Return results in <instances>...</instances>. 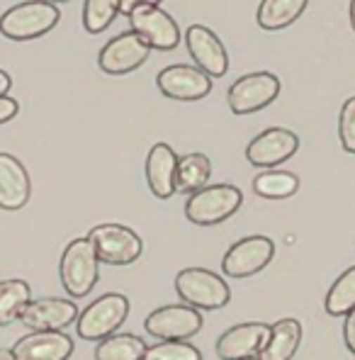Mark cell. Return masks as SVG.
<instances>
[{
	"label": "cell",
	"instance_id": "6da1fadb",
	"mask_svg": "<svg viewBox=\"0 0 355 360\" xmlns=\"http://www.w3.org/2000/svg\"><path fill=\"white\" fill-rule=\"evenodd\" d=\"M59 278L61 285L66 290V295H71L73 300H81L90 295V290L98 285L100 280V258L95 251L93 241L88 236L83 239H73L66 246L59 263Z\"/></svg>",
	"mask_w": 355,
	"mask_h": 360
},
{
	"label": "cell",
	"instance_id": "7a4b0ae2",
	"mask_svg": "<svg viewBox=\"0 0 355 360\" xmlns=\"http://www.w3.org/2000/svg\"><path fill=\"white\" fill-rule=\"evenodd\" d=\"M176 292L188 307L214 311L229 304L231 290L224 278L207 268H185L176 275Z\"/></svg>",
	"mask_w": 355,
	"mask_h": 360
},
{
	"label": "cell",
	"instance_id": "3957f363",
	"mask_svg": "<svg viewBox=\"0 0 355 360\" xmlns=\"http://www.w3.org/2000/svg\"><path fill=\"white\" fill-rule=\"evenodd\" d=\"M61 10L54 3H20L0 18V34L13 41H30L44 37L59 25Z\"/></svg>",
	"mask_w": 355,
	"mask_h": 360
},
{
	"label": "cell",
	"instance_id": "277c9868",
	"mask_svg": "<svg viewBox=\"0 0 355 360\" xmlns=\"http://www.w3.org/2000/svg\"><path fill=\"white\" fill-rule=\"evenodd\" d=\"M241 202H243V193L236 185L229 183L207 185V188L198 190V193L188 198V202H185V217L193 224L212 226L229 219L231 214H236Z\"/></svg>",
	"mask_w": 355,
	"mask_h": 360
},
{
	"label": "cell",
	"instance_id": "5b68a950",
	"mask_svg": "<svg viewBox=\"0 0 355 360\" xmlns=\"http://www.w3.org/2000/svg\"><path fill=\"white\" fill-rule=\"evenodd\" d=\"M129 314V300L120 292H108L90 302L76 321V331L86 341H105L124 324Z\"/></svg>",
	"mask_w": 355,
	"mask_h": 360
},
{
	"label": "cell",
	"instance_id": "8992f818",
	"mask_svg": "<svg viewBox=\"0 0 355 360\" xmlns=\"http://www.w3.org/2000/svg\"><path fill=\"white\" fill-rule=\"evenodd\" d=\"M98 258L110 266H129L141 256V236L124 224H98L88 231Z\"/></svg>",
	"mask_w": 355,
	"mask_h": 360
},
{
	"label": "cell",
	"instance_id": "52a82bcc",
	"mask_svg": "<svg viewBox=\"0 0 355 360\" xmlns=\"http://www.w3.org/2000/svg\"><path fill=\"white\" fill-rule=\"evenodd\" d=\"M131 32L141 37L151 49L171 51L180 44L178 22L158 3H136L134 13L129 15Z\"/></svg>",
	"mask_w": 355,
	"mask_h": 360
},
{
	"label": "cell",
	"instance_id": "ba28073f",
	"mask_svg": "<svg viewBox=\"0 0 355 360\" xmlns=\"http://www.w3.org/2000/svg\"><path fill=\"white\" fill-rule=\"evenodd\" d=\"M280 95V78L270 71L246 73L238 81L231 83L229 93V108L234 115H251L258 110L268 108Z\"/></svg>",
	"mask_w": 355,
	"mask_h": 360
},
{
	"label": "cell",
	"instance_id": "9c48e42d",
	"mask_svg": "<svg viewBox=\"0 0 355 360\" xmlns=\"http://www.w3.org/2000/svg\"><path fill=\"white\" fill-rule=\"evenodd\" d=\"M275 256V243L270 236L253 234L243 236L221 258V270L229 278H251V275L261 273L263 268L270 266Z\"/></svg>",
	"mask_w": 355,
	"mask_h": 360
},
{
	"label": "cell",
	"instance_id": "30bf717a",
	"mask_svg": "<svg viewBox=\"0 0 355 360\" xmlns=\"http://www.w3.org/2000/svg\"><path fill=\"white\" fill-rule=\"evenodd\" d=\"M151 54V46L141 39L136 32H122V34L112 37L108 44L100 49L98 66L110 76H127V73L136 71L144 66Z\"/></svg>",
	"mask_w": 355,
	"mask_h": 360
},
{
	"label": "cell",
	"instance_id": "8fae6325",
	"mask_svg": "<svg viewBox=\"0 0 355 360\" xmlns=\"http://www.w3.org/2000/svg\"><path fill=\"white\" fill-rule=\"evenodd\" d=\"M146 333L161 338V341H185L202 329V314L200 309L188 304H166L153 309L144 321Z\"/></svg>",
	"mask_w": 355,
	"mask_h": 360
},
{
	"label": "cell",
	"instance_id": "7c38bea8",
	"mask_svg": "<svg viewBox=\"0 0 355 360\" xmlns=\"http://www.w3.org/2000/svg\"><path fill=\"white\" fill-rule=\"evenodd\" d=\"M156 86L166 98L180 100V103H195L202 100L212 93L214 81L205 71L190 63H176V66H166L156 76Z\"/></svg>",
	"mask_w": 355,
	"mask_h": 360
},
{
	"label": "cell",
	"instance_id": "4fadbf2b",
	"mask_svg": "<svg viewBox=\"0 0 355 360\" xmlns=\"http://www.w3.org/2000/svg\"><path fill=\"white\" fill-rule=\"evenodd\" d=\"M297 149H299V136L292 129L270 127V129L261 131L256 139H251V144L246 146V158L251 166L273 171L275 166L292 158Z\"/></svg>",
	"mask_w": 355,
	"mask_h": 360
},
{
	"label": "cell",
	"instance_id": "5bb4252c",
	"mask_svg": "<svg viewBox=\"0 0 355 360\" xmlns=\"http://www.w3.org/2000/svg\"><path fill=\"white\" fill-rule=\"evenodd\" d=\"M270 326L263 321H246L226 329L217 341V356L221 360H253L261 358L268 346Z\"/></svg>",
	"mask_w": 355,
	"mask_h": 360
},
{
	"label": "cell",
	"instance_id": "9a60e30c",
	"mask_svg": "<svg viewBox=\"0 0 355 360\" xmlns=\"http://www.w3.org/2000/svg\"><path fill=\"white\" fill-rule=\"evenodd\" d=\"M185 44L198 63L200 71H205L209 78H221L229 71V54H226L221 39L205 25H190L185 30Z\"/></svg>",
	"mask_w": 355,
	"mask_h": 360
},
{
	"label": "cell",
	"instance_id": "2e32d148",
	"mask_svg": "<svg viewBox=\"0 0 355 360\" xmlns=\"http://www.w3.org/2000/svg\"><path fill=\"white\" fill-rule=\"evenodd\" d=\"M78 316H81V311H78L73 300L41 297V300H32L25 307L20 321L32 331H63L66 326L76 324Z\"/></svg>",
	"mask_w": 355,
	"mask_h": 360
},
{
	"label": "cell",
	"instance_id": "e0dca14e",
	"mask_svg": "<svg viewBox=\"0 0 355 360\" xmlns=\"http://www.w3.org/2000/svg\"><path fill=\"white\" fill-rule=\"evenodd\" d=\"M10 351L15 360H68L73 341L61 331H34L15 341Z\"/></svg>",
	"mask_w": 355,
	"mask_h": 360
},
{
	"label": "cell",
	"instance_id": "ac0fdd59",
	"mask_svg": "<svg viewBox=\"0 0 355 360\" xmlns=\"http://www.w3.org/2000/svg\"><path fill=\"white\" fill-rule=\"evenodd\" d=\"M32 180L27 168L13 153L0 151V207L3 210H22L30 202Z\"/></svg>",
	"mask_w": 355,
	"mask_h": 360
},
{
	"label": "cell",
	"instance_id": "d6986e66",
	"mask_svg": "<svg viewBox=\"0 0 355 360\" xmlns=\"http://www.w3.org/2000/svg\"><path fill=\"white\" fill-rule=\"evenodd\" d=\"M176 173H178L176 151L166 141L153 144L146 156V183L151 188L153 198L168 200L176 193Z\"/></svg>",
	"mask_w": 355,
	"mask_h": 360
},
{
	"label": "cell",
	"instance_id": "ffe728a7",
	"mask_svg": "<svg viewBox=\"0 0 355 360\" xmlns=\"http://www.w3.org/2000/svg\"><path fill=\"white\" fill-rule=\"evenodd\" d=\"M302 343V324L292 316L280 319L270 326L268 346L263 348L261 360H292Z\"/></svg>",
	"mask_w": 355,
	"mask_h": 360
},
{
	"label": "cell",
	"instance_id": "44dd1931",
	"mask_svg": "<svg viewBox=\"0 0 355 360\" xmlns=\"http://www.w3.org/2000/svg\"><path fill=\"white\" fill-rule=\"evenodd\" d=\"M209 176H212V161L205 153L193 151L188 156H180L178 173H176V193L195 195L198 190L207 188Z\"/></svg>",
	"mask_w": 355,
	"mask_h": 360
},
{
	"label": "cell",
	"instance_id": "7402d4cb",
	"mask_svg": "<svg viewBox=\"0 0 355 360\" xmlns=\"http://www.w3.org/2000/svg\"><path fill=\"white\" fill-rule=\"evenodd\" d=\"M306 10V0H263L258 5V25L268 32L285 30L299 20V15Z\"/></svg>",
	"mask_w": 355,
	"mask_h": 360
},
{
	"label": "cell",
	"instance_id": "603a6c76",
	"mask_svg": "<svg viewBox=\"0 0 355 360\" xmlns=\"http://www.w3.org/2000/svg\"><path fill=\"white\" fill-rule=\"evenodd\" d=\"M148 346L134 333H115L95 348V360H144Z\"/></svg>",
	"mask_w": 355,
	"mask_h": 360
},
{
	"label": "cell",
	"instance_id": "cb8c5ba5",
	"mask_svg": "<svg viewBox=\"0 0 355 360\" xmlns=\"http://www.w3.org/2000/svg\"><path fill=\"white\" fill-rule=\"evenodd\" d=\"M32 302V290L25 280H3L0 283V326H10L15 319H20Z\"/></svg>",
	"mask_w": 355,
	"mask_h": 360
},
{
	"label": "cell",
	"instance_id": "d4e9b609",
	"mask_svg": "<svg viewBox=\"0 0 355 360\" xmlns=\"http://www.w3.org/2000/svg\"><path fill=\"white\" fill-rule=\"evenodd\" d=\"M253 190H256L258 198L285 200L292 198L299 190V178L290 171H263L253 178Z\"/></svg>",
	"mask_w": 355,
	"mask_h": 360
},
{
	"label": "cell",
	"instance_id": "484cf974",
	"mask_svg": "<svg viewBox=\"0 0 355 360\" xmlns=\"http://www.w3.org/2000/svg\"><path fill=\"white\" fill-rule=\"evenodd\" d=\"M324 307L331 316H348L355 309V266L343 270L328 288Z\"/></svg>",
	"mask_w": 355,
	"mask_h": 360
},
{
	"label": "cell",
	"instance_id": "4316f807",
	"mask_svg": "<svg viewBox=\"0 0 355 360\" xmlns=\"http://www.w3.org/2000/svg\"><path fill=\"white\" fill-rule=\"evenodd\" d=\"M120 15V5L112 0H88L83 5V25L90 34H100L112 25V20Z\"/></svg>",
	"mask_w": 355,
	"mask_h": 360
},
{
	"label": "cell",
	"instance_id": "83f0119b",
	"mask_svg": "<svg viewBox=\"0 0 355 360\" xmlns=\"http://www.w3.org/2000/svg\"><path fill=\"white\" fill-rule=\"evenodd\" d=\"M144 360H202V353L188 341H161L148 346Z\"/></svg>",
	"mask_w": 355,
	"mask_h": 360
},
{
	"label": "cell",
	"instance_id": "f1b7e54d",
	"mask_svg": "<svg viewBox=\"0 0 355 360\" xmlns=\"http://www.w3.org/2000/svg\"><path fill=\"white\" fill-rule=\"evenodd\" d=\"M338 139L348 153H355V95L341 105L338 115Z\"/></svg>",
	"mask_w": 355,
	"mask_h": 360
},
{
	"label": "cell",
	"instance_id": "f546056e",
	"mask_svg": "<svg viewBox=\"0 0 355 360\" xmlns=\"http://www.w3.org/2000/svg\"><path fill=\"white\" fill-rule=\"evenodd\" d=\"M20 112V103L15 98H0V124H5V122H10L15 117V115Z\"/></svg>",
	"mask_w": 355,
	"mask_h": 360
},
{
	"label": "cell",
	"instance_id": "4dcf8cb0",
	"mask_svg": "<svg viewBox=\"0 0 355 360\" xmlns=\"http://www.w3.org/2000/svg\"><path fill=\"white\" fill-rule=\"evenodd\" d=\"M343 341H346L348 351L355 356V309L346 316V321H343Z\"/></svg>",
	"mask_w": 355,
	"mask_h": 360
},
{
	"label": "cell",
	"instance_id": "1f68e13d",
	"mask_svg": "<svg viewBox=\"0 0 355 360\" xmlns=\"http://www.w3.org/2000/svg\"><path fill=\"white\" fill-rule=\"evenodd\" d=\"M10 88H13V78H10L3 68H0V98H8Z\"/></svg>",
	"mask_w": 355,
	"mask_h": 360
},
{
	"label": "cell",
	"instance_id": "d6a6232c",
	"mask_svg": "<svg viewBox=\"0 0 355 360\" xmlns=\"http://www.w3.org/2000/svg\"><path fill=\"white\" fill-rule=\"evenodd\" d=\"M117 5H120V15H127V18H129V15L134 13V8H136L134 0H122V3H117Z\"/></svg>",
	"mask_w": 355,
	"mask_h": 360
},
{
	"label": "cell",
	"instance_id": "836d02e7",
	"mask_svg": "<svg viewBox=\"0 0 355 360\" xmlns=\"http://www.w3.org/2000/svg\"><path fill=\"white\" fill-rule=\"evenodd\" d=\"M0 360H15L13 351H8V348H0Z\"/></svg>",
	"mask_w": 355,
	"mask_h": 360
},
{
	"label": "cell",
	"instance_id": "e575fe53",
	"mask_svg": "<svg viewBox=\"0 0 355 360\" xmlns=\"http://www.w3.org/2000/svg\"><path fill=\"white\" fill-rule=\"evenodd\" d=\"M348 13H351V25H353V32H355V0L351 3V8H348Z\"/></svg>",
	"mask_w": 355,
	"mask_h": 360
},
{
	"label": "cell",
	"instance_id": "d590c367",
	"mask_svg": "<svg viewBox=\"0 0 355 360\" xmlns=\"http://www.w3.org/2000/svg\"><path fill=\"white\" fill-rule=\"evenodd\" d=\"M253 360H261V358H253Z\"/></svg>",
	"mask_w": 355,
	"mask_h": 360
}]
</instances>
